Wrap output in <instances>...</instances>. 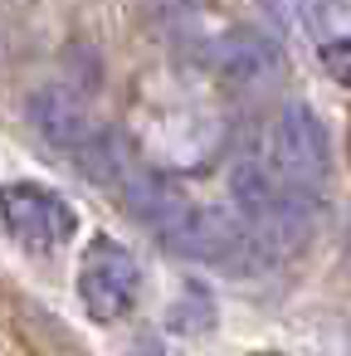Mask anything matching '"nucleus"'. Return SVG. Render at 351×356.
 Listing matches in <instances>:
<instances>
[{"label":"nucleus","instance_id":"1","mask_svg":"<svg viewBox=\"0 0 351 356\" xmlns=\"http://www.w3.org/2000/svg\"><path fill=\"white\" fill-rule=\"evenodd\" d=\"M161 244L181 259H195V264H210V268H234V273H249L254 249H259L244 215L220 210V205H186L161 229Z\"/></svg>","mask_w":351,"mask_h":356},{"label":"nucleus","instance_id":"2","mask_svg":"<svg viewBox=\"0 0 351 356\" xmlns=\"http://www.w3.org/2000/svg\"><path fill=\"white\" fill-rule=\"evenodd\" d=\"M137 293H142L137 259L113 239H93L83 249V264H79V298H83L88 317L93 322H117L137 307Z\"/></svg>","mask_w":351,"mask_h":356},{"label":"nucleus","instance_id":"3","mask_svg":"<svg viewBox=\"0 0 351 356\" xmlns=\"http://www.w3.org/2000/svg\"><path fill=\"white\" fill-rule=\"evenodd\" d=\"M0 220H6V229H10L25 249H54V244L74 239V229H79L74 205H69L59 191L35 186V181L0 186Z\"/></svg>","mask_w":351,"mask_h":356},{"label":"nucleus","instance_id":"4","mask_svg":"<svg viewBox=\"0 0 351 356\" xmlns=\"http://www.w3.org/2000/svg\"><path fill=\"white\" fill-rule=\"evenodd\" d=\"M332 166L327 122L307 103H283L273 118V171L293 186H317Z\"/></svg>","mask_w":351,"mask_h":356},{"label":"nucleus","instance_id":"5","mask_svg":"<svg viewBox=\"0 0 351 356\" xmlns=\"http://www.w3.org/2000/svg\"><path fill=\"white\" fill-rule=\"evenodd\" d=\"M25 113H30V127H35L49 147H59V152H79V147L98 132L93 118H88L83 93H74L69 83H40V88L30 93Z\"/></svg>","mask_w":351,"mask_h":356},{"label":"nucleus","instance_id":"6","mask_svg":"<svg viewBox=\"0 0 351 356\" xmlns=\"http://www.w3.org/2000/svg\"><path fill=\"white\" fill-rule=\"evenodd\" d=\"M225 186H229V200H234V210L244 215L249 229H259V225H268L273 215H283V210L293 205V195H297V186L283 181V176H278L273 166H263L259 156H239V161L229 166Z\"/></svg>","mask_w":351,"mask_h":356},{"label":"nucleus","instance_id":"7","mask_svg":"<svg viewBox=\"0 0 351 356\" xmlns=\"http://www.w3.org/2000/svg\"><path fill=\"white\" fill-rule=\"evenodd\" d=\"M210 69L225 83H259L278 69V44L259 25H229L210 44Z\"/></svg>","mask_w":351,"mask_h":356},{"label":"nucleus","instance_id":"8","mask_svg":"<svg viewBox=\"0 0 351 356\" xmlns=\"http://www.w3.org/2000/svg\"><path fill=\"white\" fill-rule=\"evenodd\" d=\"M122 205H127L132 220L152 225L156 234L186 210V200L176 195V186H171L166 176H156V171H132V176L122 181Z\"/></svg>","mask_w":351,"mask_h":356},{"label":"nucleus","instance_id":"9","mask_svg":"<svg viewBox=\"0 0 351 356\" xmlns=\"http://www.w3.org/2000/svg\"><path fill=\"white\" fill-rule=\"evenodd\" d=\"M79 171L93 181V186H117V181H127V166H122V147H117V137L113 132H93L79 152Z\"/></svg>","mask_w":351,"mask_h":356},{"label":"nucleus","instance_id":"10","mask_svg":"<svg viewBox=\"0 0 351 356\" xmlns=\"http://www.w3.org/2000/svg\"><path fill=\"white\" fill-rule=\"evenodd\" d=\"M64 69H69V88L74 93H93L98 88V79H103V69H98V49L88 44V40H74L69 49H64Z\"/></svg>","mask_w":351,"mask_h":356},{"label":"nucleus","instance_id":"11","mask_svg":"<svg viewBox=\"0 0 351 356\" xmlns=\"http://www.w3.org/2000/svg\"><path fill=\"white\" fill-rule=\"evenodd\" d=\"M166 317H171V322H166L171 332H190V337H195V332H210V327H215V302H210L205 293H186V298L171 302Z\"/></svg>","mask_w":351,"mask_h":356},{"label":"nucleus","instance_id":"12","mask_svg":"<svg viewBox=\"0 0 351 356\" xmlns=\"http://www.w3.org/2000/svg\"><path fill=\"white\" fill-rule=\"evenodd\" d=\"M322 64H327V74H332L336 83H346V88H351V35L327 40V44H322Z\"/></svg>","mask_w":351,"mask_h":356},{"label":"nucleus","instance_id":"13","mask_svg":"<svg viewBox=\"0 0 351 356\" xmlns=\"http://www.w3.org/2000/svg\"><path fill=\"white\" fill-rule=\"evenodd\" d=\"M15 6H20V0H15Z\"/></svg>","mask_w":351,"mask_h":356}]
</instances>
